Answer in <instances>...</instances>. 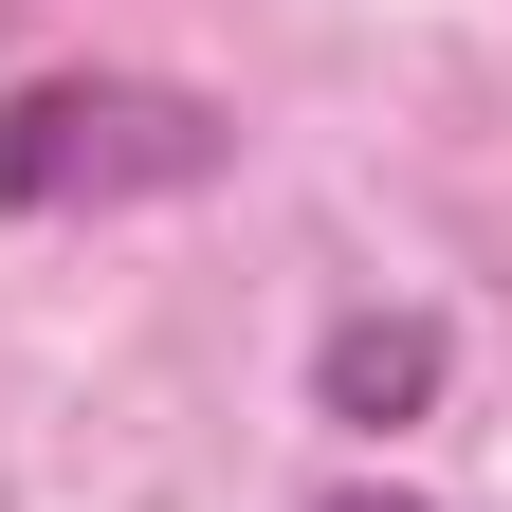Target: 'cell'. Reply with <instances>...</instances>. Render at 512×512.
<instances>
[{
	"mask_svg": "<svg viewBox=\"0 0 512 512\" xmlns=\"http://www.w3.org/2000/svg\"><path fill=\"white\" fill-rule=\"evenodd\" d=\"M238 165L220 92L165 74H19L0 92V220H110V202H202Z\"/></svg>",
	"mask_w": 512,
	"mask_h": 512,
	"instance_id": "cell-1",
	"label": "cell"
},
{
	"mask_svg": "<svg viewBox=\"0 0 512 512\" xmlns=\"http://www.w3.org/2000/svg\"><path fill=\"white\" fill-rule=\"evenodd\" d=\"M439 403H458V330H439L421 293H366V311H330V330H311V421L403 439V421H439Z\"/></svg>",
	"mask_w": 512,
	"mask_h": 512,
	"instance_id": "cell-2",
	"label": "cell"
},
{
	"mask_svg": "<svg viewBox=\"0 0 512 512\" xmlns=\"http://www.w3.org/2000/svg\"><path fill=\"white\" fill-rule=\"evenodd\" d=\"M311 512H458V494H421V476H330Z\"/></svg>",
	"mask_w": 512,
	"mask_h": 512,
	"instance_id": "cell-3",
	"label": "cell"
}]
</instances>
